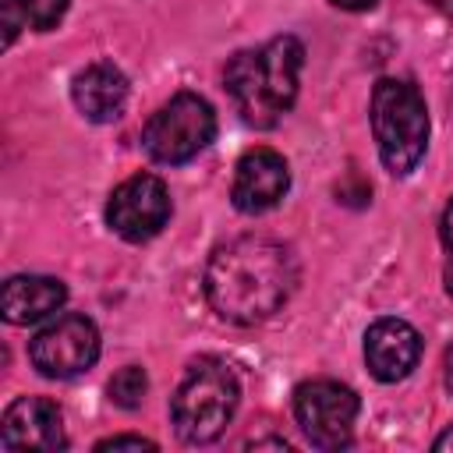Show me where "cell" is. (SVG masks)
Returning <instances> with one entry per match:
<instances>
[{"label":"cell","instance_id":"cell-1","mask_svg":"<svg viewBox=\"0 0 453 453\" xmlns=\"http://www.w3.org/2000/svg\"><path fill=\"white\" fill-rule=\"evenodd\" d=\"M297 283L290 248L273 237L244 234L219 244L205 269V294L216 315L237 326H255L276 315Z\"/></svg>","mask_w":453,"mask_h":453},{"label":"cell","instance_id":"cell-2","mask_svg":"<svg viewBox=\"0 0 453 453\" xmlns=\"http://www.w3.org/2000/svg\"><path fill=\"white\" fill-rule=\"evenodd\" d=\"M304 46L294 35H276L265 46L241 50L226 60L223 81L237 113L251 127H273L297 99Z\"/></svg>","mask_w":453,"mask_h":453},{"label":"cell","instance_id":"cell-3","mask_svg":"<svg viewBox=\"0 0 453 453\" xmlns=\"http://www.w3.org/2000/svg\"><path fill=\"white\" fill-rule=\"evenodd\" d=\"M241 400L234 368L219 357H195L170 400V418L188 446H205L223 435Z\"/></svg>","mask_w":453,"mask_h":453},{"label":"cell","instance_id":"cell-4","mask_svg":"<svg viewBox=\"0 0 453 453\" xmlns=\"http://www.w3.org/2000/svg\"><path fill=\"white\" fill-rule=\"evenodd\" d=\"M372 131L393 177H407L428 145V110L411 81L382 78L372 88Z\"/></svg>","mask_w":453,"mask_h":453},{"label":"cell","instance_id":"cell-5","mask_svg":"<svg viewBox=\"0 0 453 453\" xmlns=\"http://www.w3.org/2000/svg\"><path fill=\"white\" fill-rule=\"evenodd\" d=\"M212 138H216V113L195 92H177L166 106H159L149 117V124L142 131L145 152L166 166L195 159Z\"/></svg>","mask_w":453,"mask_h":453},{"label":"cell","instance_id":"cell-6","mask_svg":"<svg viewBox=\"0 0 453 453\" xmlns=\"http://www.w3.org/2000/svg\"><path fill=\"white\" fill-rule=\"evenodd\" d=\"M294 418L311 446L343 449V446H350L357 396L350 386H343L336 379H311L294 389Z\"/></svg>","mask_w":453,"mask_h":453},{"label":"cell","instance_id":"cell-7","mask_svg":"<svg viewBox=\"0 0 453 453\" xmlns=\"http://www.w3.org/2000/svg\"><path fill=\"white\" fill-rule=\"evenodd\" d=\"M28 357L46 379H74L96 365L99 329L85 315H60L57 322H50L32 336Z\"/></svg>","mask_w":453,"mask_h":453},{"label":"cell","instance_id":"cell-8","mask_svg":"<svg viewBox=\"0 0 453 453\" xmlns=\"http://www.w3.org/2000/svg\"><path fill=\"white\" fill-rule=\"evenodd\" d=\"M170 219V191L156 173H134L113 188L106 202V223L124 241H149Z\"/></svg>","mask_w":453,"mask_h":453},{"label":"cell","instance_id":"cell-9","mask_svg":"<svg viewBox=\"0 0 453 453\" xmlns=\"http://www.w3.org/2000/svg\"><path fill=\"white\" fill-rule=\"evenodd\" d=\"M0 446L4 449H64L67 435H64L60 407L46 396H18L4 411Z\"/></svg>","mask_w":453,"mask_h":453},{"label":"cell","instance_id":"cell-10","mask_svg":"<svg viewBox=\"0 0 453 453\" xmlns=\"http://www.w3.org/2000/svg\"><path fill=\"white\" fill-rule=\"evenodd\" d=\"M287 188H290L287 159L276 149H248L237 159L230 198L241 212H265L287 195Z\"/></svg>","mask_w":453,"mask_h":453},{"label":"cell","instance_id":"cell-11","mask_svg":"<svg viewBox=\"0 0 453 453\" xmlns=\"http://www.w3.org/2000/svg\"><path fill=\"white\" fill-rule=\"evenodd\" d=\"M421 357V336L403 319H379L365 333V361L379 382H396L411 375Z\"/></svg>","mask_w":453,"mask_h":453},{"label":"cell","instance_id":"cell-12","mask_svg":"<svg viewBox=\"0 0 453 453\" xmlns=\"http://www.w3.org/2000/svg\"><path fill=\"white\" fill-rule=\"evenodd\" d=\"M71 99L81 110L85 120L96 124H110L124 113L127 103V78L120 67H113L110 60H96L85 71L74 74L71 81Z\"/></svg>","mask_w":453,"mask_h":453},{"label":"cell","instance_id":"cell-13","mask_svg":"<svg viewBox=\"0 0 453 453\" xmlns=\"http://www.w3.org/2000/svg\"><path fill=\"white\" fill-rule=\"evenodd\" d=\"M67 301V287L53 276H11L4 283L0 311L11 326H28L53 315Z\"/></svg>","mask_w":453,"mask_h":453},{"label":"cell","instance_id":"cell-14","mask_svg":"<svg viewBox=\"0 0 453 453\" xmlns=\"http://www.w3.org/2000/svg\"><path fill=\"white\" fill-rule=\"evenodd\" d=\"M145 393H149V375L138 365H127L110 379V400L124 411H134L145 400Z\"/></svg>","mask_w":453,"mask_h":453},{"label":"cell","instance_id":"cell-15","mask_svg":"<svg viewBox=\"0 0 453 453\" xmlns=\"http://www.w3.org/2000/svg\"><path fill=\"white\" fill-rule=\"evenodd\" d=\"M18 7V14L25 18V25H32L35 32H50L57 28V21L67 11V0H11Z\"/></svg>","mask_w":453,"mask_h":453},{"label":"cell","instance_id":"cell-16","mask_svg":"<svg viewBox=\"0 0 453 453\" xmlns=\"http://www.w3.org/2000/svg\"><path fill=\"white\" fill-rule=\"evenodd\" d=\"M106 449H156V442L142 435H110L96 442V453H106Z\"/></svg>","mask_w":453,"mask_h":453},{"label":"cell","instance_id":"cell-17","mask_svg":"<svg viewBox=\"0 0 453 453\" xmlns=\"http://www.w3.org/2000/svg\"><path fill=\"white\" fill-rule=\"evenodd\" d=\"M18 21H25V18H21V14H18V7L7 0V4H4V42H7V46H11V42H14V35H18Z\"/></svg>","mask_w":453,"mask_h":453},{"label":"cell","instance_id":"cell-18","mask_svg":"<svg viewBox=\"0 0 453 453\" xmlns=\"http://www.w3.org/2000/svg\"><path fill=\"white\" fill-rule=\"evenodd\" d=\"M439 237H442V244L453 251V198H449V205H446V212H442V223H439Z\"/></svg>","mask_w":453,"mask_h":453},{"label":"cell","instance_id":"cell-19","mask_svg":"<svg viewBox=\"0 0 453 453\" xmlns=\"http://www.w3.org/2000/svg\"><path fill=\"white\" fill-rule=\"evenodd\" d=\"M333 7H340V11H372L379 0H329Z\"/></svg>","mask_w":453,"mask_h":453},{"label":"cell","instance_id":"cell-20","mask_svg":"<svg viewBox=\"0 0 453 453\" xmlns=\"http://www.w3.org/2000/svg\"><path fill=\"white\" fill-rule=\"evenodd\" d=\"M435 449H453V425L435 439Z\"/></svg>","mask_w":453,"mask_h":453},{"label":"cell","instance_id":"cell-21","mask_svg":"<svg viewBox=\"0 0 453 453\" xmlns=\"http://www.w3.org/2000/svg\"><path fill=\"white\" fill-rule=\"evenodd\" d=\"M428 4H432V7L439 11V14H446V18H453V0H428Z\"/></svg>","mask_w":453,"mask_h":453},{"label":"cell","instance_id":"cell-22","mask_svg":"<svg viewBox=\"0 0 453 453\" xmlns=\"http://www.w3.org/2000/svg\"><path fill=\"white\" fill-rule=\"evenodd\" d=\"M251 446H255V449H262V446H276V449H287V442H283V439H255Z\"/></svg>","mask_w":453,"mask_h":453},{"label":"cell","instance_id":"cell-23","mask_svg":"<svg viewBox=\"0 0 453 453\" xmlns=\"http://www.w3.org/2000/svg\"><path fill=\"white\" fill-rule=\"evenodd\" d=\"M446 361H449V375H446V386L453 389V347H449V354H446Z\"/></svg>","mask_w":453,"mask_h":453},{"label":"cell","instance_id":"cell-24","mask_svg":"<svg viewBox=\"0 0 453 453\" xmlns=\"http://www.w3.org/2000/svg\"><path fill=\"white\" fill-rule=\"evenodd\" d=\"M446 290H449V297H453V262L446 265Z\"/></svg>","mask_w":453,"mask_h":453}]
</instances>
